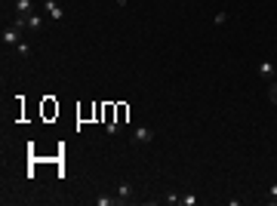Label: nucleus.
Masks as SVG:
<instances>
[{
	"label": "nucleus",
	"mask_w": 277,
	"mask_h": 206,
	"mask_svg": "<svg viewBox=\"0 0 277 206\" xmlns=\"http://www.w3.org/2000/svg\"><path fill=\"white\" fill-rule=\"evenodd\" d=\"M43 9H46V16H50V19L55 22V25H59V22H65V9H62L59 3H55V0H46Z\"/></svg>",
	"instance_id": "obj_1"
},
{
	"label": "nucleus",
	"mask_w": 277,
	"mask_h": 206,
	"mask_svg": "<svg viewBox=\"0 0 277 206\" xmlns=\"http://www.w3.org/2000/svg\"><path fill=\"white\" fill-rule=\"evenodd\" d=\"M133 142H136V145H148V142H154V132L148 129V127H138L136 135H133Z\"/></svg>",
	"instance_id": "obj_2"
},
{
	"label": "nucleus",
	"mask_w": 277,
	"mask_h": 206,
	"mask_svg": "<svg viewBox=\"0 0 277 206\" xmlns=\"http://www.w3.org/2000/svg\"><path fill=\"white\" fill-rule=\"evenodd\" d=\"M133 194H136V188L130 185V181H120V185H117V200H120V203L133 200Z\"/></svg>",
	"instance_id": "obj_3"
},
{
	"label": "nucleus",
	"mask_w": 277,
	"mask_h": 206,
	"mask_svg": "<svg viewBox=\"0 0 277 206\" xmlns=\"http://www.w3.org/2000/svg\"><path fill=\"white\" fill-rule=\"evenodd\" d=\"M274 71H277V65H274L271 59L259 62V77H265V80H274Z\"/></svg>",
	"instance_id": "obj_4"
},
{
	"label": "nucleus",
	"mask_w": 277,
	"mask_h": 206,
	"mask_svg": "<svg viewBox=\"0 0 277 206\" xmlns=\"http://www.w3.org/2000/svg\"><path fill=\"white\" fill-rule=\"evenodd\" d=\"M13 3H16V16H19V19H28V16L34 13L31 0H13Z\"/></svg>",
	"instance_id": "obj_5"
},
{
	"label": "nucleus",
	"mask_w": 277,
	"mask_h": 206,
	"mask_svg": "<svg viewBox=\"0 0 277 206\" xmlns=\"http://www.w3.org/2000/svg\"><path fill=\"white\" fill-rule=\"evenodd\" d=\"M28 28H31V31H43V16L31 13V16H28Z\"/></svg>",
	"instance_id": "obj_6"
},
{
	"label": "nucleus",
	"mask_w": 277,
	"mask_h": 206,
	"mask_svg": "<svg viewBox=\"0 0 277 206\" xmlns=\"http://www.w3.org/2000/svg\"><path fill=\"white\" fill-rule=\"evenodd\" d=\"M114 203H120V200H117V197H108V194L96 197V206H114Z\"/></svg>",
	"instance_id": "obj_7"
},
{
	"label": "nucleus",
	"mask_w": 277,
	"mask_h": 206,
	"mask_svg": "<svg viewBox=\"0 0 277 206\" xmlns=\"http://www.w3.org/2000/svg\"><path fill=\"white\" fill-rule=\"evenodd\" d=\"M268 99H271V105L277 108V80H268Z\"/></svg>",
	"instance_id": "obj_8"
},
{
	"label": "nucleus",
	"mask_w": 277,
	"mask_h": 206,
	"mask_svg": "<svg viewBox=\"0 0 277 206\" xmlns=\"http://www.w3.org/2000/svg\"><path fill=\"white\" fill-rule=\"evenodd\" d=\"M164 203H169V206H179V203H182V197H179L176 191H169V194H164Z\"/></svg>",
	"instance_id": "obj_9"
},
{
	"label": "nucleus",
	"mask_w": 277,
	"mask_h": 206,
	"mask_svg": "<svg viewBox=\"0 0 277 206\" xmlns=\"http://www.w3.org/2000/svg\"><path fill=\"white\" fill-rule=\"evenodd\" d=\"M16 52L22 55V59H31V47H28V43H25V40H22V43H19V47H16Z\"/></svg>",
	"instance_id": "obj_10"
},
{
	"label": "nucleus",
	"mask_w": 277,
	"mask_h": 206,
	"mask_svg": "<svg viewBox=\"0 0 277 206\" xmlns=\"http://www.w3.org/2000/svg\"><path fill=\"white\" fill-rule=\"evenodd\" d=\"M268 203H277V181H271V188H268Z\"/></svg>",
	"instance_id": "obj_11"
},
{
	"label": "nucleus",
	"mask_w": 277,
	"mask_h": 206,
	"mask_svg": "<svg viewBox=\"0 0 277 206\" xmlns=\"http://www.w3.org/2000/svg\"><path fill=\"white\" fill-rule=\"evenodd\" d=\"M197 203V197H194V194H182V206H194Z\"/></svg>",
	"instance_id": "obj_12"
},
{
	"label": "nucleus",
	"mask_w": 277,
	"mask_h": 206,
	"mask_svg": "<svg viewBox=\"0 0 277 206\" xmlns=\"http://www.w3.org/2000/svg\"><path fill=\"white\" fill-rule=\"evenodd\" d=\"M105 132H108V135H117V123H114V120H105Z\"/></svg>",
	"instance_id": "obj_13"
},
{
	"label": "nucleus",
	"mask_w": 277,
	"mask_h": 206,
	"mask_svg": "<svg viewBox=\"0 0 277 206\" xmlns=\"http://www.w3.org/2000/svg\"><path fill=\"white\" fill-rule=\"evenodd\" d=\"M114 3H117V6H126V3H130V0H114Z\"/></svg>",
	"instance_id": "obj_14"
}]
</instances>
